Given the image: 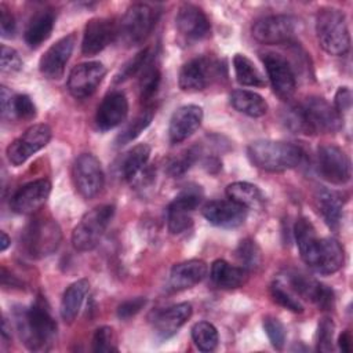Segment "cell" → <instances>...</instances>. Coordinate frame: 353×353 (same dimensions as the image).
<instances>
[{
    "mask_svg": "<svg viewBox=\"0 0 353 353\" xmlns=\"http://www.w3.org/2000/svg\"><path fill=\"white\" fill-rule=\"evenodd\" d=\"M285 124L299 134L335 132L342 125V117L324 98L309 97L285 113Z\"/></svg>",
    "mask_w": 353,
    "mask_h": 353,
    "instance_id": "cell-1",
    "label": "cell"
},
{
    "mask_svg": "<svg viewBox=\"0 0 353 353\" xmlns=\"http://www.w3.org/2000/svg\"><path fill=\"white\" fill-rule=\"evenodd\" d=\"M15 324L23 345L29 350L39 352L51 347L57 335V323L43 296H37L29 309L17 310Z\"/></svg>",
    "mask_w": 353,
    "mask_h": 353,
    "instance_id": "cell-2",
    "label": "cell"
},
{
    "mask_svg": "<svg viewBox=\"0 0 353 353\" xmlns=\"http://www.w3.org/2000/svg\"><path fill=\"white\" fill-rule=\"evenodd\" d=\"M250 161L269 172H281L298 167L305 157L303 150L291 142L259 139L248 145Z\"/></svg>",
    "mask_w": 353,
    "mask_h": 353,
    "instance_id": "cell-3",
    "label": "cell"
},
{
    "mask_svg": "<svg viewBox=\"0 0 353 353\" xmlns=\"http://www.w3.org/2000/svg\"><path fill=\"white\" fill-rule=\"evenodd\" d=\"M316 36L321 48L335 57L345 55L350 48L346 15L335 7H323L316 15Z\"/></svg>",
    "mask_w": 353,
    "mask_h": 353,
    "instance_id": "cell-4",
    "label": "cell"
},
{
    "mask_svg": "<svg viewBox=\"0 0 353 353\" xmlns=\"http://www.w3.org/2000/svg\"><path fill=\"white\" fill-rule=\"evenodd\" d=\"M21 241L23 251L30 258L43 259L58 250L62 241V232L55 219L36 216L22 230Z\"/></svg>",
    "mask_w": 353,
    "mask_h": 353,
    "instance_id": "cell-5",
    "label": "cell"
},
{
    "mask_svg": "<svg viewBox=\"0 0 353 353\" xmlns=\"http://www.w3.org/2000/svg\"><path fill=\"white\" fill-rule=\"evenodd\" d=\"M114 215V205L101 204L85 212L72 232V244L77 251L94 250L105 234Z\"/></svg>",
    "mask_w": 353,
    "mask_h": 353,
    "instance_id": "cell-6",
    "label": "cell"
},
{
    "mask_svg": "<svg viewBox=\"0 0 353 353\" xmlns=\"http://www.w3.org/2000/svg\"><path fill=\"white\" fill-rule=\"evenodd\" d=\"M157 17L159 11L150 4H132L117 23V39L128 47L142 43L153 30Z\"/></svg>",
    "mask_w": 353,
    "mask_h": 353,
    "instance_id": "cell-7",
    "label": "cell"
},
{
    "mask_svg": "<svg viewBox=\"0 0 353 353\" xmlns=\"http://www.w3.org/2000/svg\"><path fill=\"white\" fill-rule=\"evenodd\" d=\"M298 29V19L291 15H268L254 22L252 36L262 44H281L291 41Z\"/></svg>",
    "mask_w": 353,
    "mask_h": 353,
    "instance_id": "cell-8",
    "label": "cell"
},
{
    "mask_svg": "<svg viewBox=\"0 0 353 353\" xmlns=\"http://www.w3.org/2000/svg\"><path fill=\"white\" fill-rule=\"evenodd\" d=\"M51 135L52 131L47 124H34L29 127L21 137L7 146L6 154L8 161L15 167L22 165L30 156L48 145Z\"/></svg>",
    "mask_w": 353,
    "mask_h": 353,
    "instance_id": "cell-9",
    "label": "cell"
},
{
    "mask_svg": "<svg viewBox=\"0 0 353 353\" xmlns=\"http://www.w3.org/2000/svg\"><path fill=\"white\" fill-rule=\"evenodd\" d=\"M317 168L319 174L334 185H345L352 176V165L347 154L332 143H325L319 148Z\"/></svg>",
    "mask_w": 353,
    "mask_h": 353,
    "instance_id": "cell-10",
    "label": "cell"
},
{
    "mask_svg": "<svg viewBox=\"0 0 353 353\" xmlns=\"http://www.w3.org/2000/svg\"><path fill=\"white\" fill-rule=\"evenodd\" d=\"M200 188H186L167 207V226L170 233L179 234L193 225V212L201 201Z\"/></svg>",
    "mask_w": 353,
    "mask_h": 353,
    "instance_id": "cell-11",
    "label": "cell"
},
{
    "mask_svg": "<svg viewBox=\"0 0 353 353\" xmlns=\"http://www.w3.org/2000/svg\"><path fill=\"white\" fill-rule=\"evenodd\" d=\"M73 181L77 192L84 199L95 197L105 183L101 161L91 153L80 154L73 164Z\"/></svg>",
    "mask_w": 353,
    "mask_h": 353,
    "instance_id": "cell-12",
    "label": "cell"
},
{
    "mask_svg": "<svg viewBox=\"0 0 353 353\" xmlns=\"http://www.w3.org/2000/svg\"><path fill=\"white\" fill-rule=\"evenodd\" d=\"M303 262L316 273L332 274L343 266V247L338 240L332 237L317 239L314 247L303 259Z\"/></svg>",
    "mask_w": 353,
    "mask_h": 353,
    "instance_id": "cell-13",
    "label": "cell"
},
{
    "mask_svg": "<svg viewBox=\"0 0 353 353\" xmlns=\"http://www.w3.org/2000/svg\"><path fill=\"white\" fill-rule=\"evenodd\" d=\"M262 61L274 94L283 101L291 99L296 91V79L288 61L274 52L263 54Z\"/></svg>",
    "mask_w": 353,
    "mask_h": 353,
    "instance_id": "cell-14",
    "label": "cell"
},
{
    "mask_svg": "<svg viewBox=\"0 0 353 353\" xmlns=\"http://www.w3.org/2000/svg\"><path fill=\"white\" fill-rule=\"evenodd\" d=\"M106 76V68L98 61L76 65L68 77V90L72 97L84 99L91 97Z\"/></svg>",
    "mask_w": 353,
    "mask_h": 353,
    "instance_id": "cell-15",
    "label": "cell"
},
{
    "mask_svg": "<svg viewBox=\"0 0 353 353\" xmlns=\"http://www.w3.org/2000/svg\"><path fill=\"white\" fill-rule=\"evenodd\" d=\"M287 283H288V288L296 296L299 295L301 298H305V299L313 302L314 305H317L319 309L331 310L334 307L335 295H334V291L328 285H325L303 273H296V272L290 273L287 276Z\"/></svg>",
    "mask_w": 353,
    "mask_h": 353,
    "instance_id": "cell-16",
    "label": "cell"
},
{
    "mask_svg": "<svg viewBox=\"0 0 353 353\" xmlns=\"http://www.w3.org/2000/svg\"><path fill=\"white\" fill-rule=\"evenodd\" d=\"M74 44H76L74 33L66 34L59 40H57L54 44H51L39 61L40 73L44 77L51 80L61 79L65 73L66 63L70 59Z\"/></svg>",
    "mask_w": 353,
    "mask_h": 353,
    "instance_id": "cell-17",
    "label": "cell"
},
{
    "mask_svg": "<svg viewBox=\"0 0 353 353\" xmlns=\"http://www.w3.org/2000/svg\"><path fill=\"white\" fill-rule=\"evenodd\" d=\"M175 26L179 34L189 41H200L211 33V23L204 11L190 3H183L178 8Z\"/></svg>",
    "mask_w": 353,
    "mask_h": 353,
    "instance_id": "cell-18",
    "label": "cell"
},
{
    "mask_svg": "<svg viewBox=\"0 0 353 353\" xmlns=\"http://www.w3.org/2000/svg\"><path fill=\"white\" fill-rule=\"evenodd\" d=\"M117 39V23L108 18H92L84 26L81 52L91 57Z\"/></svg>",
    "mask_w": 353,
    "mask_h": 353,
    "instance_id": "cell-19",
    "label": "cell"
},
{
    "mask_svg": "<svg viewBox=\"0 0 353 353\" xmlns=\"http://www.w3.org/2000/svg\"><path fill=\"white\" fill-rule=\"evenodd\" d=\"M51 193L48 179H36L21 186L11 197L10 207L14 212L28 215L36 212L44 205Z\"/></svg>",
    "mask_w": 353,
    "mask_h": 353,
    "instance_id": "cell-20",
    "label": "cell"
},
{
    "mask_svg": "<svg viewBox=\"0 0 353 353\" xmlns=\"http://www.w3.org/2000/svg\"><path fill=\"white\" fill-rule=\"evenodd\" d=\"M215 72L214 62L207 57H196L182 65L178 76L179 88L185 92H197L207 88Z\"/></svg>",
    "mask_w": 353,
    "mask_h": 353,
    "instance_id": "cell-21",
    "label": "cell"
},
{
    "mask_svg": "<svg viewBox=\"0 0 353 353\" xmlns=\"http://www.w3.org/2000/svg\"><path fill=\"white\" fill-rule=\"evenodd\" d=\"M247 211L245 207L232 200H212L203 207L201 214L214 226L234 229L244 223Z\"/></svg>",
    "mask_w": 353,
    "mask_h": 353,
    "instance_id": "cell-22",
    "label": "cell"
},
{
    "mask_svg": "<svg viewBox=\"0 0 353 353\" xmlns=\"http://www.w3.org/2000/svg\"><path fill=\"white\" fill-rule=\"evenodd\" d=\"M150 157V146L146 143H138L124 153L120 159L119 174L120 176L130 182L131 185L143 183L152 175L148 168V161Z\"/></svg>",
    "mask_w": 353,
    "mask_h": 353,
    "instance_id": "cell-23",
    "label": "cell"
},
{
    "mask_svg": "<svg viewBox=\"0 0 353 353\" xmlns=\"http://www.w3.org/2000/svg\"><path fill=\"white\" fill-rule=\"evenodd\" d=\"M203 121V109L199 105H183L178 108L171 119L168 125V137L171 143H181L189 137H192Z\"/></svg>",
    "mask_w": 353,
    "mask_h": 353,
    "instance_id": "cell-24",
    "label": "cell"
},
{
    "mask_svg": "<svg viewBox=\"0 0 353 353\" xmlns=\"http://www.w3.org/2000/svg\"><path fill=\"white\" fill-rule=\"evenodd\" d=\"M128 114V101L121 91L108 94L97 109L95 123L101 131H109L120 125Z\"/></svg>",
    "mask_w": 353,
    "mask_h": 353,
    "instance_id": "cell-25",
    "label": "cell"
},
{
    "mask_svg": "<svg viewBox=\"0 0 353 353\" xmlns=\"http://www.w3.org/2000/svg\"><path fill=\"white\" fill-rule=\"evenodd\" d=\"M193 307L189 302H181L159 310L153 317V328L160 338L172 336L192 316Z\"/></svg>",
    "mask_w": 353,
    "mask_h": 353,
    "instance_id": "cell-26",
    "label": "cell"
},
{
    "mask_svg": "<svg viewBox=\"0 0 353 353\" xmlns=\"http://www.w3.org/2000/svg\"><path fill=\"white\" fill-rule=\"evenodd\" d=\"M207 263L201 259H189L172 266L168 277L171 291H183L192 288L207 276Z\"/></svg>",
    "mask_w": 353,
    "mask_h": 353,
    "instance_id": "cell-27",
    "label": "cell"
},
{
    "mask_svg": "<svg viewBox=\"0 0 353 353\" xmlns=\"http://www.w3.org/2000/svg\"><path fill=\"white\" fill-rule=\"evenodd\" d=\"M314 204L319 214L323 216L324 222L330 229L336 230L342 218L343 200L341 193L331 190L328 188H319L314 193Z\"/></svg>",
    "mask_w": 353,
    "mask_h": 353,
    "instance_id": "cell-28",
    "label": "cell"
},
{
    "mask_svg": "<svg viewBox=\"0 0 353 353\" xmlns=\"http://www.w3.org/2000/svg\"><path fill=\"white\" fill-rule=\"evenodd\" d=\"M55 25V14L52 10H40L32 15L29 19L23 37L30 48H37L41 46L52 33Z\"/></svg>",
    "mask_w": 353,
    "mask_h": 353,
    "instance_id": "cell-29",
    "label": "cell"
},
{
    "mask_svg": "<svg viewBox=\"0 0 353 353\" xmlns=\"http://www.w3.org/2000/svg\"><path fill=\"white\" fill-rule=\"evenodd\" d=\"M210 277L212 283L223 290H233L241 287L248 277V272L241 266H234L225 259H216L211 265Z\"/></svg>",
    "mask_w": 353,
    "mask_h": 353,
    "instance_id": "cell-30",
    "label": "cell"
},
{
    "mask_svg": "<svg viewBox=\"0 0 353 353\" xmlns=\"http://www.w3.org/2000/svg\"><path fill=\"white\" fill-rule=\"evenodd\" d=\"M88 291H90V281L87 279H80L72 283L63 291L59 313L65 323H72L77 317Z\"/></svg>",
    "mask_w": 353,
    "mask_h": 353,
    "instance_id": "cell-31",
    "label": "cell"
},
{
    "mask_svg": "<svg viewBox=\"0 0 353 353\" xmlns=\"http://www.w3.org/2000/svg\"><path fill=\"white\" fill-rule=\"evenodd\" d=\"M232 106L250 117H262L268 112V102L262 95L248 90H234L230 97Z\"/></svg>",
    "mask_w": 353,
    "mask_h": 353,
    "instance_id": "cell-32",
    "label": "cell"
},
{
    "mask_svg": "<svg viewBox=\"0 0 353 353\" xmlns=\"http://www.w3.org/2000/svg\"><path fill=\"white\" fill-rule=\"evenodd\" d=\"M225 192L229 200L245 207L247 210L261 207L265 200L262 190L256 185L250 182L237 181V182L229 183Z\"/></svg>",
    "mask_w": 353,
    "mask_h": 353,
    "instance_id": "cell-33",
    "label": "cell"
},
{
    "mask_svg": "<svg viewBox=\"0 0 353 353\" xmlns=\"http://www.w3.org/2000/svg\"><path fill=\"white\" fill-rule=\"evenodd\" d=\"M233 68L236 80L239 84L245 87H265L266 80L261 70L254 65V62L244 54H236L233 58Z\"/></svg>",
    "mask_w": 353,
    "mask_h": 353,
    "instance_id": "cell-34",
    "label": "cell"
},
{
    "mask_svg": "<svg viewBox=\"0 0 353 353\" xmlns=\"http://www.w3.org/2000/svg\"><path fill=\"white\" fill-rule=\"evenodd\" d=\"M160 69L156 65L154 57L145 65L142 72L139 73V95L143 102H148L157 92L160 84Z\"/></svg>",
    "mask_w": 353,
    "mask_h": 353,
    "instance_id": "cell-35",
    "label": "cell"
},
{
    "mask_svg": "<svg viewBox=\"0 0 353 353\" xmlns=\"http://www.w3.org/2000/svg\"><path fill=\"white\" fill-rule=\"evenodd\" d=\"M236 258L247 272L256 270L262 263V252L252 239H244L236 248Z\"/></svg>",
    "mask_w": 353,
    "mask_h": 353,
    "instance_id": "cell-36",
    "label": "cell"
},
{
    "mask_svg": "<svg viewBox=\"0 0 353 353\" xmlns=\"http://www.w3.org/2000/svg\"><path fill=\"white\" fill-rule=\"evenodd\" d=\"M192 339L201 352H212L218 345V331L208 321H199L192 327Z\"/></svg>",
    "mask_w": 353,
    "mask_h": 353,
    "instance_id": "cell-37",
    "label": "cell"
},
{
    "mask_svg": "<svg viewBox=\"0 0 353 353\" xmlns=\"http://www.w3.org/2000/svg\"><path fill=\"white\" fill-rule=\"evenodd\" d=\"M153 119V110L149 108V109H145L142 110L138 116H135L132 119V121H130L124 130L117 135L116 138V145L117 146H123L125 143H130L131 141H134L135 138H138L141 135V132L150 124Z\"/></svg>",
    "mask_w": 353,
    "mask_h": 353,
    "instance_id": "cell-38",
    "label": "cell"
},
{
    "mask_svg": "<svg viewBox=\"0 0 353 353\" xmlns=\"http://www.w3.org/2000/svg\"><path fill=\"white\" fill-rule=\"evenodd\" d=\"M270 296L277 305L283 306L284 309H288L294 313L303 312V305L299 302L298 296L290 288H285V285L280 281H274L270 285Z\"/></svg>",
    "mask_w": 353,
    "mask_h": 353,
    "instance_id": "cell-39",
    "label": "cell"
},
{
    "mask_svg": "<svg viewBox=\"0 0 353 353\" xmlns=\"http://www.w3.org/2000/svg\"><path fill=\"white\" fill-rule=\"evenodd\" d=\"M154 57V54L152 52V48H143L142 51H139L134 58H131L120 70L119 73L114 76V83H121L128 80L130 77L139 74L142 72V69L145 68V65Z\"/></svg>",
    "mask_w": 353,
    "mask_h": 353,
    "instance_id": "cell-40",
    "label": "cell"
},
{
    "mask_svg": "<svg viewBox=\"0 0 353 353\" xmlns=\"http://www.w3.org/2000/svg\"><path fill=\"white\" fill-rule=\"evenodd\" d=\"M199 157H200V148L192 146L188 150H185L179 157L172 159L167 165V171L170 175L175 178L181 176L197 161Z\"/></svg>",
    "mask_w": 353,
    "mask_h": 353,
    "instance_id": "cell-41",
    "label": "cell"
},
{
    "mask_svg": "<svg viewBox=\"0 0 353 353\" xmlns=\"http://www.w3.org/2000/svg\"><path fill=\"white\" fill-rule=\"evenodd\" d=\"M92 350L99 352V353H108V352L117 350L112 327L102 325L95 330L94 336H92Z\"/></svg>",
    "mask_w": 353,
    "mask_h": 353,
    "instance_id": "cell-42",
    "label": "cell"
},
{
    "mask_svg": "<svg viewBox=\"0 0 353 353\" xmlns=\"http://www.w3.org/2000/svg\"><path fill=\"white\" fill-rule=\"evenodd\" d=\"M263 328L273 347L283 349L285 343V328L283 323L273 316H266L263 319Z\"/></svg>",
    "mask_w": 353,
    "mask_h": 353,
    "instance_id": "cell-43",
    "label": "cell"
},
{
    "mask_svg": "<svg viewBox=\"0 0 353 353\" xmlns=\"http://www.w3.org/2000/svg\"><path fill=\"white\" fill-rule=\"evenodd\" d=\"M11 114L22 120H32L36 117V105L26 94H17L12 97Z\"/></svg>",
    "mask_w": 353,
    "mask_h": 353,
    "instance_id": "cell-44",
    "label": "cell"
},
{
    "mask_svg": "<svg viewBox=\"0 0 353 353\" xmlns=\"http://www.w3.org/2000/svg\"><path fill=\"white\" fill-rule=\"evenodd\" d=\"M334 331L335 324L330 317H323L319 323L317 330V350L331 352L334 346Z\"/></svg>",
    "mask_w": 353,
    "mask_h": 353,
    "instance_id": "cell-45",
    "label": "cell"
},
{
    "mask_svg": "<svg viewBox=\"0 0 353 353\" xmlns=\"http://www.w3.org/2000/svg\"><path fill=\"white\" fill-rule=\"evenodd\" d=\"M0 62H1V72L3 73H14L19 72L22 69V59L19 54L7 46H1V55H0Z\"/></svg>",
    "mask_w": 353,
    "mask_h": 353,
    "instance_id": "cell-46",
    "label": "cell"
},
{
    "mask_svg": "<svg viewBox=\"0 0 353 353\" xmlns=\"http://www.w3.org/2000/svg\"><path fill=\"white\" fill-rule=\"evenodd\" d=\"M145 305H146V298H142V296L127 299L119 305L117 316H119V319H123V320L131 319L137 313H139Z\"/></svg>",
    "mask_w": 353,
    "mask_h": 353,
    "instance_id": "cell-47",
    "label": "cell"
},
{
    "mask_svg": "<svg viewBox=\"0 0 353 353\" xmlns=\"http://www.w3.org/2000/svg\"><path fill=\"white\" fill-rule=\"evenodd\" d=\"M15 18L6 4H0V32L4 39H11L15 34Z\"/></svg>",
    "mask_w": 353,
    "mask_h": 353,
    "instance_id": "cell-48",
    "label": "cell"
},
{
    "mask_svg": "<svg viewBox=\"0 0 353 353\" xmlns=\"http://www.w3.org/2000/svg\"><path fill=\"white\" fill-rule=\"evenodd\" d=\"M352 106V92L347 87H339L335 99H334V108L338 112V114L342 117L345 113L350 110Z\"/></svg>",
    "mask_w": 353,
    "mask_h": 353,
    "instance_id": "cell-49",
    "label": "cell"
},
{
    "mask_svg": "<svg viewBox=\"0 0 353 353\" xmlns=\"http://www.w3.org/2000/svg\"><path fill=\"white\" fill-rule=\"evenodd\" d=\"M12 94L11 91L6 87V85H1L0 87V101H1V113H3V117L6 116H10L11 117V106H12Z\"/></svg>",
    "mask_w": 353,
    "mask_h": 353,
    "instance_id": "cell-50",
    "label": "cell"
},
{
    "mask_svg": "<svg viewBox=\"0 0 353 353\" xmlns=\"http://www.w3.org/2000/svg\"><path fill=\"white\" fill-rule=\"evenodd\" d=\"M1 285L3 287H18V288H21L22 283L15 276L8 273V270L3 266L1 268Z\"/></svg>",
    "mask_w": 353,
    "mask_h": 353,
    "instance_id": "cell-51",
    "label": "cell"
},
{
    "mask_svg": "<svg viewBox=\"0 0 353 353\" xmlns=\"http://www.w3.org/2000/svg\"><path fill=\"white\" fill-rule=\"evenodd\" d=\"M350 342H352V338H350V332L349 331H343L341 335H339V339H338V346L342 352L347 353L350 352Z\"/></svg>",
    "mask_w": 353,
    "mask_h": 353,
    "instance_id": "cell-52",
    "label": "cell"
},
{
    "mask_svg": "<svg viewBox=\"0 0 353 353\" xmlns=\"http://www.w3.org/2000/svg\"><path fill=\"white\" fill-rule=\"evenodd\" d=\"M0 239H1V240H0V251L3 252V251H6V250L8 248L11 240H10V237L7 236L6 232H0Z\"/></svg>",
    "mask_w": 353,
    "mask_h": 353,
    "instance_id": "cell-53",
    "label": "cell"
}]
</instances>
